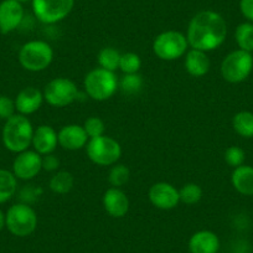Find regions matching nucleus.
Returning <instances> with one entry per match:
<instances>
[{
    "mask_svg": "<svg viewBox=\"0 0 253 253\" xmlns=\"http://www.w3.org/2000/svg\"><path fill=\"white\" fill-rule=\"evenodd\" d=\"M227 36V24L218 13L212 10L199 11L187 26L189 46L196 50L209 51L220 47Z\"/></svg>",
    "mask_w": 253,
    "mask_h": 253,
    "instance_id": "f257e3e1",
    "label": "nucleus"
},
{
    "mask_svg": "<svg viewBox=\"0 0 253 253\" xmlns=\"http://www.w3.org/2000/svg\"><path fill=\"white\" fill-rule=\"evenodd\" d=\"M34 126L30 119L23 114H14L11 118L5 121L1 130V140L11 153H18L28 150L33 144Z\"/></svg>",
    "mask_w": 253,
    "mask_h": 253,
    "instance_id": "f03ea898",
    "label": "nucleus"
},
{
    "mask_svg": "<svg viewBox=\"0 0 253 253\" xmlns=\"http://www.w3.org/2000/svg\"><path fill=\"white\" fill-rule=\"evenodd\" d=\"M20 66L29 72H41L47 69L53 60L50 43L42 40H31L24 43L18 53Z\"/></svg>",
    "mask_w": 253,
    "mask_h": 253,
    "instance_id": "7ed1b4c3",
    "label": "nucleus"
},
{
    "mask_svg": "<svg viewBox=\"0 0 253 253\" xmlns=\"http://www.w3.org/2000/svg\"><path fill=\"white\" fill-rule=\"evenodd\" d=\"M118 82L119 80L116 72L97 67L84 76V92L93 101H107L118 91Z\"/></svg>",
    "mask_w": 253,
    "mask_h": 253,
    "instance_id": "20e7f679",
    "label": "nucleus"
},
{
    "mask_svg": "<svg viewBox=\"0 0 253 253\" xmlns=\"http://www.w3.org/2000/svg\"><path fill=\"white\" fill-rule=\"evenodd\" d=\"M38 221V213L29 204H14L5 212V227L16 237H26L35 232Z\"/></svg>",
    "mask_w": 253,
    "mask_h": 253,
    "instance_id": "39448f33",
    "label": "nucleus"
},
{
    "mask_svg": "<svg viewBox=\"0 0 253 253\" xmlns=\"http://www.w3.org/2000/svg\"><path fill=\"white\" fill-rule=\"evenodd\" d=\"M189 47L186 35L176 30L164 31L153 41V52L163 61H174L182 57Z\"/></svg>",
    "mask_w": 253,
    "mask_h": 253,
    "instance_id": "423d86ee",
    "label": "nucleus"
},
{
    "mask_svg": "<svg viewBox=\"0 0 253 253\" xmlns=\"http://www.w3.org/2000/svg\"><path fill=\"white\" fill-rule=\"evenodd\" d=\"M86 153L93 164L99 167H112L121 159L122 147L114 138L102 135L88 140Z\"/></svg>",
    "mask_w": 253,
    "mask_h": 253,
    "instance_id": "0eeeda50",
    "label": "nucleus"
},
{
    "mask_svg": "<svg viewBox=\"0 0 253 253\" xmlns=\"http://www.w3.org/2000/svg\"><path fill=\"white\" fill-rule=\"evenodd\" d=\"M221 76L230 84H240L248 79L253 70V56L241 48L228 53L221 62Z\"/></svg>",
    "mask_w": 253,
    "mask_h": 253,
    "instance_id": "6e6552de",
    "label": "nucleus"
},
{
    "mask_svg": "<svg viewBox=\"0 0 253 253\" xmlns=\"http://www.w3.org/2000/svg\"><path fill=\"white\" fill-rule=\"evenodd\" d=\"M47 104L57 108L67 107L79 99L80 91L76 84L66 77H57L48 82L42 91Z\"/></svg>",
    "mask_w": 253,
    "mask_h": 253,
    "instance_id": "1a4fd4ad",
    "label": "nucleus"
},
{
    "mask_svg": "<svg viewBox=\"0 0 253 253\" xmlns=\"http://www.w3.org/2000/svg\"><path fill=\"white\" fill-rule=\"evenodd\" d=\"M75 0H33V11L39 21L56 24L70 15Z\"/></svg>",
    "mask_w": 253,
    "mask_h": 253,
    "instance_id": "9d476101",
    "label": "nucleus"
},
{
    "mask_svg": "<svg viewBox=\"0 0 253 253\" xmlns=\"http://www.w3.org/2000/svg\"><path fill=\"white\" fill-rule=\"evenodd\" d=\"M42 170V155L35 150H24L18 153L13 162V174L18 180H33Z\"/></svg>",
    "mask_w": 253,
    "mask_h": 253,
    "instance_id": "9b49d317",
    "label": "nucleus"
},
{
    "mask_svg": "<svg viewBox=\"0 0 253 253\" xmlns=\"http://www.w3.org/2000/svg\"><path fill=\"white\" fill-rule=\"evenodd\" d=\"M150 204L159 210H172L180 203L179 190L169 182H155L148 191Z\"/></svg>",
    "mask_w": 253,
    "mask_h": 253,
    "instance_id": "f8f14e48",
    "label": "nucleus"
},
{
    "mask_svg": "<svg viewBox=\"0 0 253 253\" xmlns=\"http://www.w3.org/2000/svg\"><path fill=\"white\" fill-rule=\"evenodd\" d=\"M24 20L23 4L16 0H3L0 3V33L6 35L15 31Z\"/></svg>",
    "mask_w": 253,
    "mask_h": 253,
    "instance_id": "ddd939ff",
    "label": "nucleus"
},
{
    "mask_svg": "<svg viewBox=\"0 0 253 253\" xmlns=\"http://www.w3.org/2000/svg\"><path fill=\"white\" fill-rule=\"evenodd\" d=\"M102 204L109 216L114 218H121L128 213L129 211V199L123 190L119 187H109L104 191Z\"/></svg>",
    "mask_w": 253,
    "mask_h": 253,
    "instance_id": "4468645a",
    "label": "nucleus"
},
{
    "mask_svg": "<svg viewBox=\"0 0 253 253\" xmlns=\"http://www.w3.org/2000/svg\"><path fill=\"white\" fill-rule=\"evenodd\" d=\"M58 145L65 150H80L88 143L89 138L84 132V126L79 124H67L57 132Z\"/></svg>",
    "mask_w": 253,
    "mask_h": 253,
    "instance_id": "2eb2a0df",
    "label": "nucleus"
},
{
    "mask_svg": "<svg viewBox=\"0 0 253 253\" xmlns=\"http://www.w3.org/2000/svg\"><path fill=\"white\" fill-rule=\"evenodd\" d=\"M43 101L45 99L42 91L34 86H28L21 89L14 99L16 112L26 117L38 112L42 106Z\"/></svg>",
    "mask_w": 253,
    "mask_h": 253,
    "instance_id": "dca6fc26",
    "label": "nucleus"
},
{
    "mask_svg": "<svg viewBox=\"0 0 253 253\" xmlns=\"http://www.w3.org/2000/svg\"><path fill=\"white\" fill-rule=\"evenodd\" d=\"M34 150L40 155H47L55 152L58 145L57 132L51 126H39L34 130L33 144Z\"/></svg>",
    "mask_w": 253,
    "mask_h": 253,
    "instance_id": "f3484780",
    "label": "nucleus"
},
{
    "mask_svg": "<svg viewBox=\"0 0 253 253\" xmlns=\"http://www.w3.org/2000/svg\"><path fill=\"white\" fill-rule=\"evenodd\" d=\"M189 250L191 253H217L220 250V238L212 231H198L190 237Z\"/></svg>",
    "mask_w": 253,
    "mask_h": 253,
    "instance_id": "a211bd4d",
    "label": "nucleus"
},
{
    "mask_svg": "<svg viewBox=\"0 0 253 253\" xmlns=\"http://www.w3.org/2000/svg\"><path fill=\"white\" fill-rule=\"evenodd\" d=\"M211 62L208 52L190 48L185 53V70L193 77H203L210 71Z\"/></svg>",
    "mask_w": 253,
    "mask_h": 253,
    "instance_id": "6ab92c4d",
    "label": "nucleus"
},
{
    "mask_svg": "<svg viewBox=\"0 0 253 253\" xmlns=\"http://www.w3.org/2000/svg\"><path fill=\"white\" fill-rule=\"evenodd\" d=\"M231 182L237 193L245 196L253 195V167L241 165L235 168L231 175Z\"/></svg>",
    "mask_w": 253,
    "mask_h": 253,
    "instance_id": "aec40b11",
    "label": "nucleus"
},
{
    "mask_svg": "<svg viewBox=\"0 0 253 253\" xmlns=\"http://www.w3.org/2000/svg\"><path fill=\"white\" fill-rule=\"evenodd\" d=\"M18 190V179L13 171L0 169V205L13 199Z\"/></svg>",
    "mask_w": 253,
    "mask_h": 253,
    "instance_id": "412c9836",
    "label": "nucleus"
},
{
    "mask_svg": "<svg viewBox=\"0 0 253 253\" xmlns=\"http://www.w3.org/2000/svg\"><path fill=\"white\" fill-rule=\"evenodd\" d=\"M75 185V177L71 172L69 171H56L51 176L48 187L52 193L58 194V195H65L69 194Z\"/></svg>",
    "mask_w": 253,
    "mask_h": 253,
    "instance_id": "4be33fe9",
    "label": "nucleus"
},
{
    "mask_svg": "<svg viewBox=\"0 0 253 253\" xmlns=\"http://www.w3.org/2000/svg\"><path fill=\"white\" fill-rule=\"evenodd\" d=\"M235 132L243 138H253V113L242 111L235 114L232 119Z\"/></svg>",
    "mask_w": 253,
    "mask_h": 253,
    "instance_id": "5701e85b",
    "label": "nucleus"
},
{
    "mask_svg": "<svg viewBox=\"0 0 253 253\" xmlns=\"http://www.w3.org/2000/svg\"><path fill=\"white\" fill-rule=\"evenodd\" d=\"M121 55L117 48L111 47H103L98 52L97 56V61H98V65L101 69L107 70V71L116 72L119 69V61H121Z\"/></svg>",
    "mask_w": 253,
    "mask_h": 253,
    "instance_id": "b1692460",
    "label": "nucleus"
},
{
    "mask_svg": "<svg viewBox=\"0 0 253 253\" xmlns=\"http://www.w3.org/2000/svg\"><path fill=\"white\" fill-rule=\"evenodd\" d=\"M235 40L238 47L247 52H253V24L242 23L236 28Z\"/></svg>",
    "mask_w": 253,
    "mask_h": 253,
    "instance_id": "393cba45",
    "label": "nucleus"
},
{
    "mask_svg": "<svg viewBox=\"0 0 253 253\" xmlns=\"http://www.w3.org/2000/svg\"><path fill=\"white\" fill-rule=\"evenodd\" d=\"M144 86V80L139 74L124 75L118 82V89H121L126 96H134L142 91Z\"/></svg>",
    "mask_w": 253,
    "mask_h": 253,
    "instance_id": "a878e982",
    "label": "nucleus"
},
{
    "mask_svg": "<svg viewBox=\"0 0 253 253\" xmlns=\"http://www.w3.org/2000/svg\"><path fill=\"white\" fill-rule=\"evenodd\" d=\"M203 189L195 182H187L179 190L180 203L185 205H196L203 199Z\"/></svg>",
    "mask_w": 253,
    "mask_h": 253,
    "instance_id": "bb28decb",
    "label": "nucleus"
},
{
    "mask_svg": "<svg viewBox=\"0 0 253 253\" xmlns=\"http://www.w3.org/2000/svg\"><path fill=\"white\" fill-rule=\"evenodd\" d=\"M142 67V60L139 55L135 52H126L121 55V61H119V70L124 75L138 74Z\"/></svg>",
    "mask_w": 253,
    "mask_h": 253,
    "instance_id": "cd10ccee",
    "label": "nucleus"
},
{
    "mask_svg": "<svg viewBox=\"0 0 253 253\" xmlns=\"http://www.w3.org/2000/svg\"><path fill=\"white\" fill-rule=\"evenodd\" d=\"M130 179V171L128 169V167H126L124 164H114L112 165V169L109 170L108 174V181L109 184L113 187H119L129 181Z\"/></svg>",
    "mask_w": 253,
    "mask_h": 253,
    "instance_id": "c85d7f7f",
    "label": "nucleus"
},
{
    "mask_svg": "<svg viewBox=\"0 0 253 253\" xmlns=\"http://www.w3.org/2000/svg\"><path fill=\"white\" fill-rule=\"evenodd\" d=\"M84 129L87 133L89 139L97 137H102L106 132V124L99 117H89L84 121Z\"/></svg>",
    "mask_w": 253,
    "mask_h": 253,
    "instance_id": "c756f323",
    "label": "nucleus"
},
{
    "mask_svg": "<svg viewBox=\"0 0 253 253\" xmlns=\"http://www.w3.org/2000/svg\"><path fill=\"white\" fill-rule=\"evenodd\" d=\"M246 159V154H245V150L241 149L240 147H228L225 152V162L227 163L230 167H232L233 169L235 168L241 167L243 165Z\"/></svg>",
    "mask_w": 253,
    "mask_h": 253,
    "instance_id": "7c9ffc66",
    "label": "nucleus"
},
{
    "mask_svg": "<svg viewBox=\"0 0 253 253\" xmlns=\"http://www.w3.org/2000/svg\"><path fill=\"white\" fill-rule=\"evenodd\" d=\"M16 114L15 102L13 98L8 96H0V119L4 122Z\"/></svg>",
    "mask_w": 253,
    "mask_h": 253,
    "instance_id": "2f4dec72",
    "label": "nucleus"
},
{
    "mask_svg": "<svg viewBox=\"0 0 253 253\" xmlns=\"http://www.w3.org/2000/svg\"><path fill=\"white\" fill-rule=\"evenodd\" d=\"M61 162L52 153L47 155H42V170L45 171H57L60 168Z\"/></svg>",
    "mask_w": 253,
    "mask_h": 253,
    "instance_id": "473e14b6",
    "label": "nucleus"
},
{
    "mask_svg": "<svg viewBox=\"0 0 253 253\" xmlns=\"http://www.w3.org/2000/svg\"><path fill=\"white\" fill-rule=\"evenodd\" d=\"M42 194V189H35V187H33L31 185H29V186L24 187L23 190H21L20 193V199H21V203L24 204H29L30 205V203H33V198L31 196H35V198H39V196Z\"/></svg>",
    "mask_w": 253,
    "mask_h": 253,
    "instance_id": "72a5a7b5",
    "label": "nucleus"
},
{
    "mask_svg": "<svg viewBox=\"0 0 253 253\" xmlns=\"http://www.w3.org/2000/svg\"><path fill=\"white\" fill-rule=\"evenodd\" d=\"M240 9L242 15L253 23V0H240Z\"/></svg>",
    "mask_w": 253,
    "mask_h": 253,
    "instance_id": "f704fd0d",
    "label": "nucleus"
},
{
    "mask_svg": "<svg viewBox=\"0 0 253 253\" xmlns=\"http://www.w3.org/2000/svg\"><path fill=\"white\" fill-rule=\"evenodd\" d=\"M4 227H5V213L0 209V231L3 230Z\"/></svg>",
    "mask_w": 253,
    "mask_h": 253,
    "instance_id": "c9c22d12",
    "label": "nucleus"
},
{
    "mask_svg": "<svg viewBox=\"0 0 253 253\" xmlns=\"http://www.w3.org/2000/svg\"><path fill=\"white\" fill-rule=\"evenodd\" d=\"M16 1H19V3H26V1H29V0H16Z\"/></svg>",
    "mask_w": 253,
    "mask_h": 253,
    "instance_id": "e433bc0d",
    "label": "nucleus"
}]
</instances>
